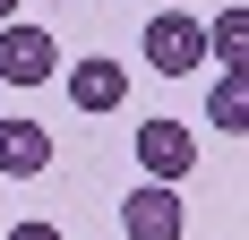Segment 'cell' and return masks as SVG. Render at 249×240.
Listing matches in <instances>:
<instances>
[{"label": "cell", "instance_id": "obj_2", "mask_svg": "<svg viewBox=\"0 0 249 240\" xmlns=\"http://www.w3.org/2000/svg\"><path fill=\"white\" fill-rule=\"evenodd\" d=\"M138 171H146L155 189L189 180V171H198V137H189L180 120H146V129H138Z\"/></svg>", "mask_w": 249, "mask_h": 240}, {"label": "cell", "instance_id": "obj_9", "mask_svg": "<svg viewBox=\"0 0 249 240\" xmlns=\"http://www.w3.org/2000/svg\"><path fill=\"white\" fill-rule=\"evenodd\" d=\"M9 240H60V223H9Z\"/></svg>", "mask_w": 249, "mask_h": 240}, {"label": "cell", "instance_id": "obj_10", "mask_svg": "<svg viewBox=\"0 0 249 240\" xmlns=\"http://www.w3.org/2000/svg\"><path fill=\"white\" fill-rule=\"evenodd\" d=\"M9 9H18V0H0V26H9Z\"/></svg>", "mask_w": 249, "mask_h": 240}, {"label": "cell", "instance_id": "obj_3", "mask_svg": "<svg viewBox=\"0 0 249 240\" xmlns=\"http://www.w3.org/2000/svg\"><path fill=\"white\" fill-rule=\"evenodd\" d=\"M0 77H9V86H43V77H60L52 26H0Z\"/></svg>", "mask_w": 249, "mask_h": 240}, {"label": "cell", "instance_id": "obj_4", "mask_svg": "<svg viewBox=\"0 0 249 240\" xmlns=\"http://www.w3.org/2000/svg\"><path fill=\"white\" fill-rule=\"evenodd\" d=\"M121 232H129V240H180V232H189V215H180V197H172V189L138 180V189L121 197Z\"/></svg>", "mask_w": 249, "mask_h": 240}, {"label": "cell", "instance_id": "obj_8", "mask_svg": "<svg viewBox=\"0 0 249 240\" xmlns=\"http://www.w3.org/2000/svg\"><path fill=\"white\" fill-rule=\"evenodd\" d=\"M206 120H215L224 137H241V129H249V77H215V95H206Z\"/></svg>", "mask_w": 249, "mask_h": 240}, {"label": "cell", "instance_id": "obj_5", "mask_svg": "<svg viewBox=\"0 0 249 240\" xmlns=\"http://www.w3.org/2000/svg\"><path fill=\"white\" fill-rule=\"evenodd\" d=\"M60 86H69L77 112H121V103H129V69H121V60H103V51L69 60V77H60Z\"/></svg>", "mask_w": 249, "mask_h": 240}, {"label": "cell", "instance_id": "obj_1", "mask_svg": "<svg viewBox=\"0 0 249 240\" xmlns=\"http://www.w3.org/2000/svg\"><path fill=\"white\" fill-rule=\"evenodd\" d=\"M198 60H206V26H198V17H180V9H155V17H146V69L189 77Z\"/></svg>", "mask_w": 249, "mask_h": 240}, {"label": "cell", "instance_id": "obj_11", "mask_svg": "<svg viewBox=\"0 0 249 240\" xmlns=\"http://www.w3.org/2000/svg\"><path fill=\"white\" fill-rule=\"evenodd\" d=\"M146 9H163V0H146Z\"/></svg>", "mask_w": 249, "mask_h": 240}, {"label": "cell", "instance_id": "obj_7", "mask_svg": "<svg viewBox=\"0 0 249 240\" xmlns=\"http://www.w3.org/2000/svg\"><path fill=\"white\" fill-rule=\"evenodd\" d=\"M206 51H215V77H241L249 69V9H241V0L206 26Z\"/></svg>", "mask_w": 249, "mask_h": 240}, {"label": "cell", "instance_id": "obj_6", "mask_svg": "<svg viewBox=\"0 0 249 240\" xmlns=\"http://www.w3.org/2000/svg\"><path fill=\"white\" fill-rule=\"evenodd\" d=\"M35 171H52V129L0 120V189H9V180H35Z\"/></svg>", "mask_w": 249, "mask_h": 240}]
</instances>
